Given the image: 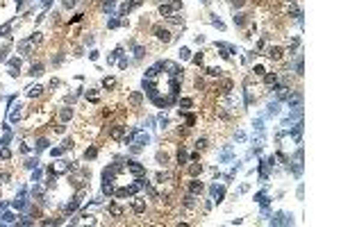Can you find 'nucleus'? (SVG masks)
Listing matches in <instances>:
<instances>
[{
  "mask_svg": "<svg viewBox=\"0 0 341 227\" xmlns=\"http://www.w3.org/2000/svg\"><path fill=\"white\" fill-rule=\"evenodd\" d=\"M155 36L159 39V41H164V43H168V41H170V32H168V30H164V27H155Z\"/></svg>",
  "mask_w": 341,
  "mask_h": 227,
  "instance_id": "1",
  "label": "nucleus"
},
{
  "mask_svg": "<svg viewBox=\"0 0 341 227\" xmlns=\"http://www.w3.org/2000/svg\"><path fill=\"white\" fill-rule=\"evenodd\" d=\"M269 57L273 59V62H280V59H282V48H280V46L271 48V50H269Z\"/></svg>",
  "mask_w": 341,
  "mask_h": 227,
  "instance_id": "2",
  "label": "nucleus"
},
{
  "mask_svg": "<svg viewBox=\"0 0 341 227\" xmlns=\"http://www.w3.org/2000/svg\"><path fill=\"white\" fill-rule=\"evenodd\" d=\"M189 189H191V193H198V191H202V184H200V182H191Z\"/></svg>",
  "mask_w": 341,
  "mask_h": 227,
  "instance_id": "3",
  "label": "nucleus"
},
{
  "mask_svg": "<svg viewBox=\"0 0 341 227\" xmlns=\"http://www.w3.org/2000/svg\"><path fill=\"white\" fill-rule=\"evenodd\" d=\"M234 25H239V27H241V25H246V16H243V14L234 16Z\"/></svg>",
  "mask_w": 341,
  "mask_h": 227,
  "instance_id": "4",
  "label": "nucleus"
},
{
  "mask_svg": "<svg viewBox=\"0 0 341 227\" xmlns=\"http://www.w3.org/2000/svg\"><path fill=\"white\" fill-rule=\"evenodd\" d=\"M96 155H98V150H96V148H89L87 150V159H91V157H96Z\"/></svg>",
  "mask_w": 341,
  "mask_h": 227,
  "instance_id": "5",
  "label": "nucleus"
},
{
  "mask_svg": "<svg viewBox=\"0 0 341 227\" xmlns=\"http://www.w3.org/2000/svg\"><path fill=\"white\" fill-rule=\"evenodd\" d=\"M200 170H202V168H200V166H191V175H198V173H200Z\"/></svg>",
  "mask_w": 341,
  "mask_h": 227,
  "instance_id": "6",
  "label": "nucleus"
},
{
  "mask_svg": "<svg viewBox=\"0 0 341 227\" xmlns=\"http://www.w3.org/2000/svg\"><path fill=\"white\" fill-rule=\"evenodd\" d=\"M275 82V73H273V75H266V84H273Z\"/></svg>",
  "mask_w": 341,
  "mask_h": 227,
  "instance_id": "7",
  "label": "nucleus"
},
{
  "mask_svg": "<svg viewBox=\"0 0 341 227\" xmlns=\"http://www.w3.org/2000/svg\"><path fill=\"white\" fill-rule=\"evenodd\" d=\"M255 73H257V75H264V66H255Z\"/></svg>",
  "mask_w": 341,
  "mask_h": 227,
  "instance_id": "8",
  "label": "nucleus"
},
{
  "mask_svg": "<svg viewBox=\"0 0 341 227\" xmlns=\"http://www.w3.org/2000/svg\"><path fill=\"white\" fill-rule=\"evenodd\" d=\"M246 5V0H234V7H243Z\"/></svg>",
  "mask_w": 341,
  "mask_h": 227,
  "instance_id": "9",
  "label": "nucleus"
}]
</instances>
